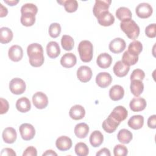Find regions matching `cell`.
Instances as JSON below:
<instances>
[{"mask_svg": "<svg viewBox=\"0 0 156 156\" xmlns=\"http://www.w3.org/2000/svg\"><path fill=\"white\" fill-rule=\"evenodd\" d=\"M116 16L119 20L122 21L128 19H132V14L129 8L126 7H121L116 10Z\"/></svg>", "mask_w": 156, "mask_h": 156, "instance_id": "obj_33", "label": "cell"}, {"mask_svg": "<svg viewBox=\"0 0 156 156\" xmlns=\"http://www.w3.org/2000/svg\"><path fill=\"white\" fill-rule=\"evenodd\" d=\"M96 63L101 68L106 69L110 66L112 63V58L108 53H102L98 56Z\"/></svg>", "mask_w": 156, "mask_h": 156, "instance_id": "obj_19", "label": "cell"}, {"mask_svg": "<svg viewBox=\"0 0 156 156\" xmlns=\"http://www.w3.org/2000/svg\"><path fill=\"white\" fill-rule=\"evenodd\" d=\"M37 151L35 147L33 146L27 147L23 154V156H37Z\"/></svg>", "mask_w": 156, "mask_h": 156, "instance_id": "obj_45", "label": "cell"}, {"mask_svg": "<svg viewBox=\"0 0 156 156\" xmlns=\"http://www.w3.org/2000/svg\"><path fill=\"white\" fill-rule=\"evenodd\" d=\"M46 53L51 58H57L60 54V49L56 41H50L46 46Z\"/></svg>", "mask_w": 156, "mask_h": 156, "instance_id": "obj_22", "label": "cell"}, {"mask_svg": "<svg viewBox=\"0 0 156 156\" xmlns=\"http://www.w3.org/2000/svg\"><path fill=\"white\" fill-rule=\"evenodd\" d=\"M8 55L9 58L13 62L20 61L23 56V51L22 48L17 44L12 46L8 51Z\"/></svg>", "mask_w": 156, "mask_h": 156, "instance_id": "obj_13", "label": "cell"}, {"mask_svg": "<svg viewBox=\"0 0 156 156\" xmlns=\"http://www.w3.org/2000/svg\"><path fill=\"white\" fill-rule=\"evenodd\" d=\"M111 2L110 0H96L93 9L94 15L97 18L101 13L108 11Z\"/></svg>", "mask_w": 156, "mask_h": 156, "instance_id": "obj_10", "label": "cell"}, {"mask_svg": "<svg viewBox=\"0 0 156 156\" xmlns=\"http://www.w3.org/2000/svg\"><path fill=\"white\" fill-rule=\"evenodd\" d=\"M26 88L25 82L18 77L12 79L9 83V89L15 94L19 95L23 94Z\"/></svg>", "mask_w": 156, "mask_h": 156, "instance_id": "obj_4", "label": "cell"}, {"mask_svg": "<svg viewBox=\"0 0 156 156\" xmlns=\"http://www.w3.org/2000/svg\"><path fill=\"white\" fill-rule=\"evenodd\" d=\"M74 132L77 138H84L89 132V126L84 122L79 123L76 125Z\"/></svg>", "mask_w": 156, "mask_h": 156, "instance_id": "obj_27", "label": "cell"}, {"mask_svg": "<svg viewBox=\"0 0 156 156\" xmlns=\"http://www.w3.org/2000/svg\"><path fill=\"white\" fill-rule=\"evenodd\" d=\"M13 32L12 30L6 27L0 29V42L2 44H7L10 42L13 38Z\"/></svg>", "mask_w": 156, "mask_h": 156, "instance_id": "obj_30", "label": "cell"}, {"mask_svg": "<svg viewBox=\"0 0 156 156\" xmlns=\"http://www.w3.org/2000/svg\"><path fill=\"white\" fill-rule=\"evenodd\" d=\"M8 13L7 9L2 4H0V17L5 16Z\"/></svg>", "mask_w": 156, "mask_h": 156, "instance_id": "obj_49", "label": "cell"}, {"mask_svg": "<svg viewBox=\"0 0 156 156\" xmlns=\"http://www.w3.org/2000/svg\"><path fill=\"white\" fill-rule=\"evenodd\" d=\"M117 138L120 143L122 144H128L132 140L133 135L129 130L122 129L118 132Z\"/></svg>", "mask_w": 156, "mask_h": 156, "instance_id": "obj_32", "label": "cell"}, {"mask_svg": "<svg viewBox=\"0 0 156 156\" xmlns=\"http://www.w3.org/2000/svg\"><path fill=\"white\" fill-rule=\"evenodd\" d=\"M2 136V139L5 143L8 144H12L16 140L17 133L16 130L14 128L12 127H8L3 130Z\"/></svg>", "mask_w": 156, "mask_h": 156, "instance_id": "obj_17", "label": "cell"}, {"mask_svg": "<svg viewBox=\"0 0 156 156\" xmlns=\"http://www.w3.org/2000/svg\"><path fill=\"white\" fill-rule=\"evenodd\" d=\"M76 62V57L73 53H66L60 58V64L66 68H70L74 66Z\"/></svg>", "mask_w": 156, "mask_h": 156, "instance_id": "obj_18", "label": "cell"}, {"mask_svg": "<svg viewBox=\"0 0 156 156\" xmlns=\"http://www.w3.org/2000/svg\"><path fill=\"white\" fill-rule=\"evenodd\" d=\"M19 131L21 138L25 141L32 140L35 135L34 127L29 123H23L19 127Z\"/></svg>", "mask_w": 156, "mask_h": 156, "instance_id": "obj_5", "label": "cell"}, {"mask_svg": "<svg viewBox=\"0 0 156 156\" xmlns=\"http://www.w3.org/2000/svg\"><path fill=\"white\" fill-rule=\"evenodd\" d=\"M21 24L26 27L33 26L35 23V14L32 12H24L21 13Z\"/></svg>", "mask_w": 156, "mask_h": 156, "instance_id": "obj_31", "label": "cell"}, {"mask_svg": "<svg viewBox=\"0 0 156 156\" xmlns=\"http://www.w3.org/2000/svg\"><path fill=\"white\" fill-rule=\"evenodd\" d=\"M114 74L119 77L126 76L130 70V66L125 65L121 60L116 62L113 66Z\"/></svg>", "mask_w": 156, "mask_h": 156, "instance_id": "obj_24", "label": "cell"}, {"mask_svg": "<svg viewBox=\"0 0 156 156\" xmlns=\"http://www.w3.org/2000/svg\"><path fill=\"white\" fill-rule=\"evenodd\" d=\"M61 44L65 51H71L74 44V39L70 35H63L61 38Z\"/></svg>", "mask_w": 156, "mask_h": 156, "instance_id": "obj_37", "label": "cell"}, {"mask_svg": "<svg viewBox=\"0 0 156 156\" xmlns=\"http://www.w3.org/2000/svg\"><path fill=\"white\" fill-rule=\"evenodd\" d=\"M124 95V90L119 85H113L109 90V96L114 101H119L122 99Z\"/></svg>", "mask_w": 156, "mask_h": 156, "instance_id": "obj_21", "label": "cell"}, {"mask_svg": "<svg viewBox=\"0 0 156 156\" xmlns=\"http://www.w3.org/2000/svg\"><path fill=\"white\" fill-rule=\"evenodd\" d=\"M97 156H110L111 154L108 149L104 147L99 150L97 153H96Z\"/></svg>", "mask_w": 156, "mask_h": 156, "instance_id": "obj_48", "label": "cell"}, {"mask_svg": "<svg viewBox=\"0 0 156 156\" xmlns=\"http://www.w3.org/2000/svg\"><path fill=\"white\" fill-rule=\"evenodd\" d=\"M62 5H64L65 10L68 13H73L77 10L78 8V2L76 0H66L57 1Z\"/></svg>", "mask_w": 156, "mask_h": 156, "instance_id": "obj_35", "label": "cell"}, {"mask_svg": "<svg viewBox=\"0 0 156 156\" xmlns=\"http://www.w3.org/2000/svg\"><path fill=\"white\" fill-rule=\"evenodd\" d=\"M5 3L9 5L10 6H13V5H16L18 2H19V1L18 0H12V1H7V0H4V1Z\"/></svg>", "mask_w": 156, "mask_h": 156, "instance_id": "obj_51", "label": "cell"}, {"mask_svg": "<svg viewBox=\"0 0 156 156\" xmlns=\"http://www.w3.org/2000/svg\"><path fill=\"white\" fill-rule=\"evenodd\" d=\"M120 28L129 39L135 40L139 36L140 27L135 21L132 19L121 21L120 23Z\"/></svg>", "mask_w": 156, "mask_h": 156, "instance_id": "obj_2", "label": "cell"}, {"mask_svg": "<svg viewBox=\"0 0 156 156\" xmlns=\"http://www.w3.org/2000/svg\"><path fill=\"white\" fill-rule=\"evenodd\" d=\"M1 109H0V114L2 115L7 112L9 108V105L8 101L4 99L1 98Z\"/></svg>", "mask_w": 156, "mask_h": 156, "instance_id": "obj_44", "label": "cell"}, {"mask_svg": "<svg viewBox=\"0 0 156 156\" xmlns=\"http://www.w3.org/2000/svg\"><path fill=\"white\" fill-rule=\"evenodd\" d=\"M16 154L15 151L11 148H4L1 151V155H7V156H15Z\"/></svg>", "mask_w": 156, "mask_h": 156, "instance_id": "obj_47", "label": "cell"}, {"mask_svg": "<svg viewBox=\"0 0 156 156\" xmlns=\"http://www.w3.org/2000/svg\"><path fill=\"white\" fill-rule=\"evenodd\" d=\"M78 52L82 62H90L93 56V44L88 40L81 41L78 45Z\"/></svg>", "mask_w": 156, "mask_h": 156, "instance_id": "obj_3", "label": "cell"}, {"mask_svg": "<svg viewBox=\"0 0 156 156\" xmlns=\"http://www.w3.org/2000/svg\"><path fill=\"white\" fill-rule=\"evenodd\" d=\"M99 24L103 26H110L115 22L114 16L108 11L104 12L97 17Z\"/></svg>", "mask_w": 156, "mask_h": 156, "instance_id": "obj_14", "label": "cell"}, {"mask_svg": "<svg viewBox=\"0 0 156 156\" xmlns=\"http://www.w3.org/2000/svg\"><path fill=\"white\" fill-rule=\"evenodd\" d=\"M129 106L133 112H141L144 110L146 107V101L144 98L140 97H135L130 101Z\"/></svg>", "mask_w": 156, "mask_h": 156, "instance_id": "obj_15", "label": "cell"}, {"mask_svg": "<svg viewBox=\"0 0 156 156\" xmlns=\"http://www.w3.org/2000/svg\"><path fill=\"white\" fill-rule=\"evenodd\" d=\"M55 146L58 150L61 151H66L71 147L72 140L67 136H61L57 139Z\"/></svg>", "mask_w": 156, "mask_h": 156, "instance_id": "obj_16", "label": "cell"}, {"mask_svg": "<svg viewBox=\"0 0 156 156\" xmlns=\"http://www.w3.org/2000/svg\"><path fill=\"white\" fill-rule=\"evenodd\" d=\"M127 148L122 144H117L113 149V154L115 156H126L127 155Z\"/></svg>", "mask_w": 156, "mask_h": 156, "instance_id": "obj_40", "label": "cell"}, {"mask_svg": "<svg viewBox=\"0 0 156 156\" xmlns=\"http://www.w3.org/2000/svg\"><path fill=\"white\" fill-rule=\"evenodd\" d=\"M135 12L139 18L145 19L150 17L152 15L153 9L149 4L146 2H142L136 6L135 9Z\"/></svg>", "mask_w": 156, "mask_h": 156, "instance_id": "obj_6", "label": "cell"}, {"mask_svg": "<svg viewBox=\"0 0 156 156\" xmlns=\"http://www.w3.org/2000/svg\"><path fill=\"white\" fill-rule=\"evenodd\" d=\"M156 24L155 23L148 25L145 29L146 35L149 38H155L156 37Z\"/></svg>", "mask_w": 156, "mask_h": 156, "instance_id": "obj_43", "label": "cell"}, {"mask_svg": "<svg viewBox=\"0 0 156 156\" xmlns=\"http://www.w3.org/2000/svg\"><path fill=\"white\" fill-rule=\"evenodd\" d=\"M27 54L32 66L40 67L44 63L43 49L41 44L36 43L29 44L27 48Z\"/></svg>", "mask_w": 156, "mask_h": 156, "instance_id": "obj_1", "label": "cell"}, {"mask_svg": "<svg viewBox=\"0 0 156 156\" xmlns=\"http://www.w3.org/2000/svg\"><path fill=\"white\" fill-rule=\"evenodd\" d=\"M112 82L111 75L107 72L99 73L96 77V83L101 88L108 87Z\"/></svg>", "mask_w": 156, "mask_h": 156, "instance_id": "obj_12", "label": "cell"}, {"mask_svg": "<svg viewBox=\"0 0 156 156\" xmlns=\"http://www.w3.org/2000/svg\"><path fill=\"white\" fill-rule=\"evenodd\" d=\"M122 62L126 66H131L136 64L138 61V56H135L130 54L127 51H125L122 56Z\"/></svg>", "mask_w": 156, "mask_h": 156, "instance_id": "obj_36", "label": "cell"}, {"mask_svg": "<svg viewBox=\"0 0 156 156\" xmlns=\"http://www.w3.org/2000/svg\"><path fill=\"white\" fill-rule=\"evenodd\" d=\"M142 51L143 44L140 41L134 40L129 44L127 51L133 55L138 56Z\"/></svg>", "mask_w": 156, "mask_h": 156, "instance_id": "obj_34", "label": "cell"}, {"mask_svg": "<svg viewBox=\"0 0 156 156\" xmlns=\"http://www.w3.org/2000/svg\"><path fill=\"white\" fill-rule=\"evenodd\" d=\"M69 115L74 120H80L85 116V110L82 105L77 104L70 108Z\"/></svg>", "mask_w": 156, "mask_h": 156, "instance_id": "obj_20", "label": "cell"}, {"mask_svg": "<svg viewBox=\"0 0 156 156\" xmlns=\"http://www.w3.org/2000/svg\"><path fill=\"white\" fill-rule=\"evenodd\" d=\"M89 140L93 147H97L100 146L103 143L104 136L99 130H94L91 133Z\"/></svg>", "mask_w": 156, "mask_h": 156, "instance_id": "obj_28", "label": "cell"}, {"mask_svg": "<svg viewBox=\"0 0 156 156\" xmlns=\"http://www.w3.org/2000/svg\"><path fill=\"white\" fill-rule=\"evenodd\" d=\"M126 41L121 38H115L109 43V49L114 54H119L122 52L126 48Z\"/></svg>", "mask_w": 156, "mask_h": 156, "instance_id": "obj_9", "label": "cell"}, {"mask_svg": "<svg viewBox=\"0 0 156 156\" xmlns=\"http://www.w3.org/2000/svg\"><path fill=\"white\" fill-rule=\"evenodd\" d=\"M128 115V112L126 108L121 105H119L113 108V111L109 115L113 119L121 123V121L125 120Z\"/></svg>", "mask_w": 156, "mask_h": 156, "instance_id": "obj_8", "label": "cell"}, {"mask_svg": "<svg viewBox=\"0 0 156 156\" xmlns=\"http://www.w3.org/2000/svg\"><path fill=\"white\" fill-rule=\"evenodd\" d=\"M130 88L131 93L136 97H138L144 90V84L142 80H131Z\"/></svg>", "mask_w": 156, "mask_h": 156, "instance_id": "obj_29", "label": "cell"}, {"mask_svg": "<svg viewBox=\"0 0 156 156\" xmlns=\"http://www.w3.org/2000/svg\"><path fill=\"white\" fill-rule=\"evenodd\" d=\"M24 12H32L36 15L38 12V8L34 4L26 3L24 4L21 8V13H23Z\"/></svg>", "mask_w": 156, "mask_h": 156, "instance_id": "obj_41", "label": "cell"}, {"mask_svg": "<svg viewBox=\"0 0 156 156\" xmlns=\"http://www.w3.org/2000/svg\"><path fill=\"white\" fill-rule=\"evenodd\" d=\"M42 155L43 156H46V155H47V156H48V155H51V156L55 155V156H57V154L55 152H54L53 150L49 149V150L46 151L45 152H44Z\"/></svg>", "mask_w": 156, "mask_h": 156, "instance_id": "obj_50", "label": "cell"}, {"mask_svg": "<svg viewBox=\"0 0 156 156\" xmlns=\"http://www.w3.org/2000/svg\"><path fill=\"white\" fill-rule=\"evenodd\" d=\"M119 124V122H117L108 115V116L103 121L102 126L106 132L111 133L116 130Z\"/></svg>", "mask_w": 156, "mask_h": 156, "instance_id": "obj_23", "label": "cell"}, {"mask_svg": "<svg viewBox=\"0 0 156 156\" xmlns=\"http://www.w3.org/2000/svg\"><path fill=\"white\" fill-rule=\"evenodd\" d=\"M49 34L52 38L58 37L61 32V26L57 23H53L49 27Z\"/></svg>", "mask_w": 156, "mask_h": 156, "instance_id": "obj_39", "label": "cell"}, {"mask_svg": "<svg viewBox=\"0 0 156 156\" xmlns=\"http://www.w3.org/2000/svg\"><path fill=\"white\" fill-rule=\"evenodd\" d=\"M32 102L37 108L43 109L46 108L48 104V99L44 93L38 91L33 95Z\"/></svg>", "mask_w": 156, "mask_h": 156, "instance_id": "obj_7", "label": "cell"}, {"mask_svg": "<svg viewBox=\"0 0 156 156\" xmlns=\"http://www.w3.org/2000/svg\"><path fill=\"white\" fill-rule=\"evenodd\" d=\"M74 151L78 156H86L89 153L88 147L85 143L82 142H79L76 144Z\"/></svg>", "mask_w": 156, "mask_h": 156, "instance_id": "obj_38", "label": "cell"}, {"mask_svg": "<svg viewBox=\"0 0 156 156\" xmlns=\"http://www.w3.org/2000/svg\"><path fill=\"white\" fill-rule=\"evenodd\" d=\"M144 77H145V73L142 69H135L132 71L130 75V80H143Z\"/></svg>", "mask_w": 156, "mask_h": 156, "instance_id": "obj_42", "label": "cell"}, {"mask_svg": "<svg viewBox=\"0 0 156 156\" xmlns=\"http://www.w3.org/2000/svg\"><path fill=\"white\" fill-rule=\"evenodd\" d=\"M16 109L21 113H26L31 108V104L29 99L26 97L18 99L16 102Z\"/></svg>", "mask_w": 156, "mask_h": 156, "instance_id": "obj_25", "label": "cell"}, {"mask_svg": "<svg viewBox=\"0 0 156 156\" xmlns=\"http://www.w3.org/2000/svg\"><path fill=\"white\" fill-rule=\"evenodd\" d=\"M147 126L149 128L155 129L156 128V115H153L149 117L147 119Z\"/></svg>", "mask_w": 156, "mask_h": 156, "instance_id": "obj_46", "label": "cell"}, {"mask_svg": "<svg viewBox=\"0 0 156 156\" xmlns=\"http://www.w3.org/2000/svg\"><path fill=\"white\" fill-rule=\"evenodd\" d=\"M92 74V71L88 66H81L77 70V77L83 83L90 81L91 79Z\"/></svg>", "mask_w": 156, "mask_h": 156, "instance_id": "obj_11", "label": "cell"}, {"mask_svg": "<svg viewBox=\"0 0 156 156\" xmlns=\"http://www.w3.org/2000/svg\"><path fill=\"white\" fill-rule=\"evenodd\" d=\"M127 124L130 128L134 130H138L141 129L144 124V118L140 115H133L129 119Z\"/></svg>", "mask_w": 156, "mask_h": 156, "instance_id": "obj_26", "label": "cell"}]
</instances>
